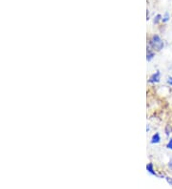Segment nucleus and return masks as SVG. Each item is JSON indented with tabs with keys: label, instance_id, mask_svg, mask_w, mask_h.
Here are the masks:
<instances>
[{
	"label": "nucleus",
	"instance_id": "6e6552de",
	"mask_svg": "<svg viewBox=\"0 0 172 189\" xmlns=\"http://www.w3.org/2000/svg\"><path fill=\"white\" fill-rule=\"evenodd\" d=\"M167 20H168V15L167 13V15H166V16H164V17H163V22H167Z\"/></svg>",
	"mask_w": 172,
	"mask_h": 189
},
{
	"label": "nucleus",
	"instance_id": "f257e3e1",
	"mask_svg": "<svg viewBox=\"0 0 172 189\" xmlns=\"http://www.w3.org/2000/svg\"><path fill=\"white\" fill-rule=\"evenodd\" d=\"M150 45L154 50L161 51L163 47V41L161 39V37L159 36L155 35L152 36V38H151V40H150Z\"/></svg>",
	"mask_w": 172,
	"mask_h": 189
},
{
	"label": "nucleus",
	"instance_id": "20e7f679",
	"mask_svg": "<svg viewBox=\"0 0 172 189\" xmlns=\"http://www.w3.org/2000/svg\"><path fill=\"white\" fill-rule=\"evenodd\" d=\"M146 169L151 173V174H153V175H156V173L154 172V170H153V165H152V163H149L147 166H146Z\"/></svg>",
	"mask_w": 172,
	"mask_h": 189
},
{
	"label": "nucleus",
	"instance_id": "f03ea898",
	"mask_svg": "<svg viewBox=\"0 0 172 189\" xmlns=\"http://www.w3.org/2000/svg\"><path fill=\"white\" fill-rule=\"evenodd\" d=\"M160 81V72H156V74L150 77L149 79V82L151 83H156V82H159Z\"/></svg>",
	"mask_w": 172,
	"mask_h": 189
},
{
	"label": "nucleus",
	"instance_id": "423d86ee",
	"mask_svg": "<svg viewBox=\"0 0 172 189\" xmlns=\"http://www.w3.org/2000/svg\"><path fill=\"white\" fill-rule=\"evenodd\" d=\"M153 56H154V53H149L148 55H147V60H150L151 58L153 57Z\"/></svg>",
	"mask_w": 172,
	"mask_h": 189
},
{
	"label": "nucleus",
	"instance_id": "7ed1b4c3",
	"mask_svg": "<svg viewBox=\"0 0 172 189\" xmlns=\"http://www.w3.org/2000/svg\"><path fill=\"white\" fill-rule=\"evenodd\" d=\"M160 140H161L160 135L158 133H156L154 136L152 137V139H151V143H160Z\"/></svg>",
	"mask_w": 172,
	"mask_h": 189
},
{
	"label": "nucleus",
	"instance_id": "1a4fd4ad",
	"mask_svg": "<svg viewBox=\"0 0 172 189\" xmlns=\"http://www.w3.org/2000/svg\"><path fill=\"white\" fill-rule=\"evenodd\" d=\"M167 82H168V84L172 85V77H171L167 78Z\"/></svg>",
	"mask_w": 172,
	"mask_h": 189
},
{
	"label": "nucleus",
	"instance_id": "39448f33",
	"mask_svg": "<svg viewBox=\"0 0 172 189\" xmlns=\"http://www.w3.org/2000/svg\"><path fill=\"white\" fill-rule=\"evenodd\" d=\"M167 147L168 148V149H171V150H172V139H170V140L168 141V143H167Z\"/></svg>",
	"mask_w": 172,
	"mask_h": 189
},
{
	"label": "nucleus",
	"instance_id": "9d476101",
	"mask_svg": "<svg viewBox=\"0 0 172 189\" xmlns=\"http://www.w3.org/2000/svg\"><path fill=\"white\" fill-rule=\"evenodd\" d=\"M169 167H170L171 169H172V160H170V163H169Z\"/></svg>",
	"mask_w": 172,
	"mask_h": 189
},
{
	"label": "nucleus",
	"instance_id": "0eeeda50",
	"mask_svg": "<svg viewBox=\"0 0 172 189\" xmlns=\"http://www.w3.org/2000/svg\"><path fill=\"white\" fill-rule=\"evenodd\" d=\"M161 17H162V16H161L160 15H158L156 16V19L154 20V22H155V23H158V22H159V20L161 19Z\"/></svg>",
	"mask_w": 172,
	"mask_h": 189
}]
</instances>
